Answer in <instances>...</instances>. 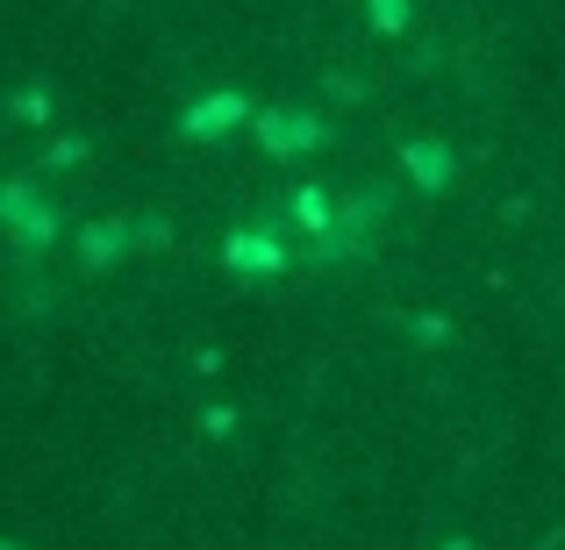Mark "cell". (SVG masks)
<instances>
[{
  "instance_id": "277c9868",
  "label": "cell",
  "mask_w": 565,
  "mask_h": 550,
  "mask_svg": "<svg viewBox=\"0 0 565 550\" xmlns=\"http://www.w3.org/2000/svg\"><path fill=\"white\" fill-rule=\"evenodd\" d=\"M72 250H79L86 272H108V265H122L129 250H137V215H108V222H86V229H72Z\"/></svg>"
},
{
  "instance_id": "30bf717a",
  "label": "cell",
  "mask_w": 565,
  "mask_h": 550,
  "mask_svg": "<svg viewBox=\"0 0 565 550\" xmlns=\"http://www.w3.org/2000/svg\"><path fill=\"white\" fill-rule=\"evenodd\" d=\"M373 22L380 29H401V0H373Z\"/></svg>"
},
{
  "instance_id": "5b68a950",
  "label": "cell",
  "mask_w": 565,
  "mask_h": 550,
  "mask_svg": "<svg viewBox=\"0 0 565 550\" xmlns=\"http://www.w3.org/2000/svg\"><path fill=\"white\" fill-rule=\"evenodd\" d=\"M222 265H230L236 279H273V272H287V244H279L273 229H236L230 244H222Z\"/></svg>"
},
{
  "instance_id": "3957f363",
  "label": "cell",
  "mask_w": 565,
  "mask_h": 550,
  "mask_svg": "<svg viewBox=\"0 0 565 550\" xmlns=\"http://www.w3.org/2000/svg\"><path fill=\"white\" fill-rule=\"evenodd\" d=\"M250 129H258V143H265L273 158H308V151H322V137H330L316 115H294V108H265V115H250Z\"/></svg>"
},
{
  "instance_id": "8fae6325",
  "label": "cell",
  "mask_w": 565,
  "mask_h": 550,
  "mask_svg": "<svg viewBox=\"0 0 565 550\" xmlns=\"http://www.w3.org/2000/svg\"><path fill=\"white\" fill-rule=\"evenodd\" d=\"M0 550H22V543H8V537H0Z\"/></svg>"
},
{
  "instance_id": "8992f818",
  "label": "cell",
  "mask_w": 565,
  "mask_h": 550,
  "mask_svg": "<svg viewBox=\"0 0 565 550\" xmlns=\"http://www.w3.org/2000/svg\"><path fill=\"white\" fill-rule=\"evenodd\" d=\"M14 122H51V86H22V94L8 100Z\"/></svg>"
},
{
  "instance_id": "6da1fadb",
  "label": "cell",
  "mask_w": 565,
  "mask_h": 550,
  "mask_svg": "<svg viewBox=\"0 0 565 550\" xmlns=\"http://www.w3.org/2000/svg\"><path fill=\"white\" fill-rule=\"evenodd\" d=\"M0 229L14 236V250H22V258H36V250H51L57 236H65V215H57V207L43 201V186L22 172V180L0 186Z\"/></svg>"
},
{
  "instance_id": "ba28073f",
  "label": "cell",
  "mask_w": 565,
  "mask_h": 550,
  "mask_svg": "<svg viewBox=\"0 0 565 550\" xmlns=\"http://www.w3.org/2000/svg\"><path fill=\"white\" fill-rule=\"evenodd\" d=\"M79 158H86V137H65V143H51V151H43L36 172H65V165H79Z\"/></svg>"
},
{
  "instance_id": "52a82bcc",
  "label": "cell",
  "mask_w": 565,
  "mask_h": 550,
  "mask_svg": "<svg viewBox=\"0 0 565 550\" xmlns=\"http://www.w3.org/2000/svg\"><path fill=\"white\" fill-rule=\"evenodd\" d=\"M294 215H301V229H308V236H322V229H330V201H322L316 186H301V193H294Z\"/></svg>"
},
{
  "instance_id": "9c48e42d",
  "label": "cell",
  "mask_w": 565,
  "mask_h": 550,
  "mask_svg": "<svg viewBox=\"0 0 565 550\" xmlns=\"http://www.w3.org/2000/svg\"><path fill=\"white\" fill-rule=\"evenodd\" d=\"M408 165H415V180H423V186H444V165H451V158L423 143V151H408Z\"/></svg>"
},
{
  "instance_id": "7a4b0ae2",
  "label": "cell",
  "mask_w": 565,
  "mask_h": 550,
  "mask_svg": "<svg viewBox=\"0 0 565 550\" xmlns=\"http://www.w3.org/2000/svg\"><path fill=\"white\" fill-rule=\"evenodd\" d=\"M244 122H250V100L236 94V86H222V94H201V100L180 115V137H186V143H222V137H236Z\"/></svg>"
}]
</instances>
